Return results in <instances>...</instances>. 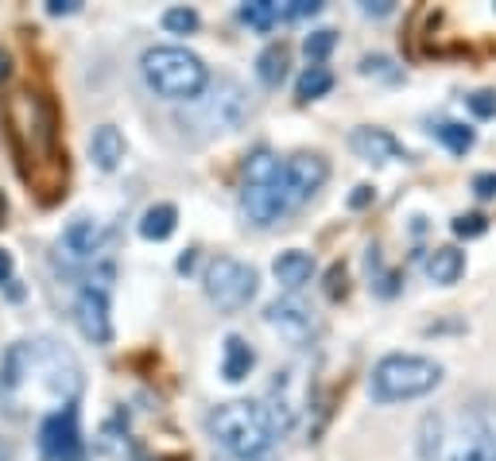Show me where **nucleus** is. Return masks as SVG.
Here are the masks:
<instances>
[{
	"instance_id": "obj_21",
	"label": "nucleus",
	"mask_w": 496,
	"mask_h": 461,
	"mask_svg": "<svg viewBox=\"0 0 496 461\" xmlns=\"http://www.w3.org/2000/svg\"><path fill=\"white\" fill-rule=\"evenodd\" d=\"M256 78L264 81V86H279V81L287 78V47L283 43L264 47L256 58Z\"/></svg>"
},
{
	"instance_id": "obj_2",
	"label": "nucleus",
	"mask_w": 496,
	"mask_h": 461,
	"mask_svg": "<svg viewBox=\"0 0 496 461\" xmlns=\"http://www.w3.org/2000/svg\"><path fill=\"white\" fill-rule=\"evenodd\" d=\"M140 74L159 98L171 101H194L210 86V70L194 51L186 47H151L140 58Z\"/></svg>"
},
{
	"instance_id": "obj_10",
	"label": "nucleus",
	"mask_w": 496,
	"mask_h": 461,
	"mask_svg": "<svg viewBox=\"0 0 496 461\" xmlns=\"http://www.w3.org/2000/svg\"><path fill=\"white\" fill-rule=\"evenodd\" d=\"M295 384H303V376H299V369H287V372H279L276 384L268 388V407H264V415H268V423H271V434L291 431L295 419H299V411H303V392H295Z\"/></svg>"
},
{
	"instance_id": "obj_1",
	"label": "nucleus",
	"mask_w": 496,
	"mask_h": 461,
	"mask_svg": "<svg viewBox=\"0 0 496 461\" xmlns=\"http://www.w3.org/2000/svg\"><path fill=\"white\" fill-rule=\"evenodd\" d=\"M241 209L252 226L268 229L279 218L295 214L291 186H287V167L271 151H256L244 163V191H241Z\"/></svg>"
},
{
	"instance_id": "obj_7",
	"label": "nucleus",
	"mask_w": 496,
	"mask_h": 461,
	"mask_svg": "<svg viewBox=\"0 0 496 461\" xmlns=\"http://www.w3.org/2000/svg\"><path fill=\"white\" fill-rule=\"evenodd\" d=\"M206 295H210V303L218 306V311H241V306L252 303V295H256V271L241 264V260H233V256H218V260H210V268H206Z\"/></svg>"
},
{
	"instance_id": "obj_37",
	"label": "nucleus",
	"mask_w": 496,
	"mask_h": 461,
	"mask_svg": "<svg viewBox=\"0 0 496 461\" xmlns=\"http://www.w3.org/2000/svg\"><path fill=\"white\" fill-rule=\"evenodd\" d=\"M4 74H8V55L0 51V78H4Z\"/></svg>"
},
{
	"instance_id": "obj_28",
	"label": "nucleus",
	"mask_w": 496,
	"mask_h": 461,
	"mask_svg": "<svg viewBox=\"0 0 496 461\" xmlns=\"http://www.w3.org/2000/svg\"><path fill=\"white\" fill-rule=\"evenodd\" d=\"M485 229H489V218H481V214H462V218H454V233L466 236V241H469V236H481Z\"/></svg>"
},
{
	"instance_id": "obj_13",
	"label": "nucleus",
	"mask_w": 496,
	"mask_h": 461,
	"mask_svg": "<svg viewBox=\"0 0 496 461\" xmlns=\"http://www.w3.org/2000/svg\"><path fill=\"white\" fill-rule=\"evenodd\" d=\"M105 244V229L93 218H74L58 236V252H63L70 264H81V260H93V252H101Z\"/></svg>"
},
{
	"instance_id": "obj_27",
	"label": "nucleus",
	"mask_w": 496,
	"mask_h": 461,
	"mask_svg": "<svg viewBox=\"0 0 496 461\" xmlns=\"http://www.w3.org/2000/svg\"><path fill=\"white\" fill-rule=\"evenodd\" d=\"M466 101H469V113L481 116V121L496 116V93H492V90H477L474 98H466Z\"/></svg>"
},
{
	"instance_id": "obj_22",
	"label": "nucleus",
	"mask_w": 496,
	"mask_h": 461,
	"mask_svg": "<svg viewBox=\"0 0 496 461\" xmlns=\"http://www.w3.org/2000/svg\"><path fill=\"white\" fill-rule=\"evenodd\" d=\"M334 90V74H329L326 66H306L299 81H295V93H299V101H314L322 98V93Z\"/></svg>"
},
{
	"instance_id": "obj_5",
	"label": "nucleus",
	"mask_w": 496,
	"mask_h": 461,
	"mask_svg": "<svg viewBox=\"0 0 496 461\" xmlns=\"http://www.w3.org/2000/svg\"><path fill=\"white\" fill-rule=\"evenodd\" d=\"M8 128L20 159L31 163H55V113L39 93L20 90L8 101Z\"/></svg>"
},
{
	"instance_id": "obj_26",
	"label": "nucleus",
	"mask_w": 496,
	"mask_h": 461,
	"mask_svg": "<svg viewBox=\"0 0 496 461\" xmlns=\"http://www.w3.org/2000/svg\"><path fill=\"white\" fill-rule=\"evenodd\" d=\"M163 28L175 35H191L198 28V12L194 8H167L163 12Z\"/></svg>"
},
{
	"instance_id": "obj_11",
	"label": "nucleus",
	"mask_w": 496,
	"mask_h": 461,
	"mask_svg": "<svg viewBox=\"0 0 496 461\" xmlns=\"http://www.w3.org/2000/svg\"><path fill=\"white\" fill-rule=\"evenodd\" d=\"M268 326L279 329L283 341L303 346V341L311 337V329H314V311L299 299V295H283V299H276L268 306Z\"/></svg>"
},
{
	"instance_id": "obj_36",
	"label": "nucleus",
	"mask_w": 496,
	"mask_h": 461,
	"mask_svg": "<svg viewBox=\"0 0 496 461\" xmlns=\"http://www.w3.org/2000/svg\"><path fill=\"white\" fill-rule=\"evenodd\" d=\"M194 268V252H186L183 260H179V271H191Z\"/></svg>"
},
{
	"instance_id": "obj_25",
	"label": "nucleus",
	"mask_w": 496,
	"mask_h": 461,
	"mask_svg": "<svg viewBox=\"0 0 496 461\" xmlns=\"http://www.w3.org/2000/svg\"><path fill=\"white\" fill-rule=\"evenodd\" d=\"M334 47H338V31H329V28H322V31H311V35H306V39H303V51H306V58H311L314 66L322 63V58H326L329 51H334Z\"/></svg>"
},
{
	"instance_id": "obj_14",
	"label": "nucleus",
	"mask_w": 496,
	"mask_h": 461,
	"mask_svg": "<svg viewBox=\"0 0 496 461\" xmlns=\"http://www.w3.org/2000/svg\"><path fill=\"white\" fill-rule=\"evenodd\" d=\"M206 109H210V128H214V132H229L244 116V90L237 81H221L214 90V98L206 101Z\"/></svg>"
},
{
	"instance_id": "obj_6",
	"label": "nucleus",
	"mask_w": 496,
	"mask_h": 461,
	"mask_svg": "<svg viewBox=\"0 0 496 461\" xmlns=\"http://www.w3.org/2000/svg\"><path fill=\"white\" fill-rule=\"evenodd\" d=\"M442 457L446 461H496V411H477V407L462 411L450 431L442 423Z\"/></svg>"
},
{
	"instance_id": "obj_3",
	"label": "nucleus",
	"mask_w": 496,
	"mask_h": 461,
	"mask_svg": "<svg viewBox=\"0 0 496 461\" xmlns=\"http://www.w3.org/2000/svg\"><path fill=\"white\" fill-rule=\"evenodd\" d=\"M442 384V364L431 357H415V353H388L376 361L369 376V392L376 404H404V399H419Z\"/></svg>"
},
{
	"instance_id": "obj_12",
	"label": "nucleus",
	"mask_w": 496,
	"mask_h": 461,
	"mask_svg": "<svg viewBox=\"0 0 496 461\" xmlns=\"http://www.w3.org/2000/svg\"><path fill=\"white\" fill-rule=\"evenodd\" d=\"M283 167H287V186H291V202L295 209H299L306 198H311L318 186L326 183V159L322 156H306V151H299V156H291V159H283Z\"/></svg>"
},
{
	"instance_id": "obj_4",
	"label": "nucleus",
	"mask_w": 496,
	"mask_h": 461,
	"mask_svg": "<svg viewBox=\"0 0 496 461\" xmlns=\"http://www.w3.org/2000/svg\"><path fill=\"white\" fill-rule=\"evenodd\" d=\"M210 431H214V439L241 461H260L268 454L271 439H276V434H271V423L264 415V407L244 404V399L221 404L214 415H210Z\"/></svg>"
},
{
	"instance_id": "obj_18",
	"label": "nucleus",
	"mask_w": 496,
	"mask_h": 461,
	"mask_svg": "<svg viewBox=\"0 0 496 461\" xmlns=\"http://www.w3.org/2000/svg\"><path fill=\"white\" fill-rule=\"evenodd\" d=\"M252 364H256L252 346H248L244 337L229 334V337H226V357H221V376H226L229 384H241L244 376L252 372Z\"/></svg>"
},
{
	"instance_id": "obj_20",
	"label": "nucleus",
	"mask_w": 496,
	"mask_h": 461,
	"mask_svg": "<svg viewBox=\"0 0 496 461\" xmlns=\"http://www.w3.org/2000/svg\"><path fill=\"white\" fill-rule=\"evenodd\" d=\"M175 226H179V209L171 202H159L140 218V236H144V241H167L175 233Z\"/></svg>"
},
{
	"instance_id": "obj_31",
	"label": "nucleus",
	"mask_w": 496,
	"mask_h": 461,
	"mask_svg": "<svg viewBox=\"0 0 496 461\" xmlns=\"http://www.w3.org/2000/svg\"><path fill=\"white\" fill-rule=\"evenodd\" d=\"M388 66H392V63H388L384 55H369V58H364V63H361V74H384V78H396Z\"/></svg>"
},
{
	"instance_id": "obj_23",
	"label": "nucleus",
	"mask_w": 496,
	"mask_h": 461,
	"mask_svg": "<svg viewBox=\"0 0 496 461\" xmlns=\"http://www.w3.org/2000/svg\"><path fill=\"white\" fill-rule=\"evenodd\" d=\"M241 20L256 31H271V23L279 20V4L276 0H248V4L241 8Z\"/></svg>"
},
{
	"instance_id": "obj_17",
	"label": "nucleus",
	"mask_w": 496,
	"mask_h": 461,
	"mask_svg": "<svg viewBox=\"0 0 496 461\" xmlns=\"http://www.w3.org/2000/svg\"><path fill=\"white\" fill-rule=\"evenodd\" d=\"M90 156H93V163H98L101 171H116V167H121V159H124V136H121V128L101 124L98 132H93V140H90Z\"/></svg>"
},
{
	"instance_id": "obj_38",
	"label": "nucleus",
	"mask_w": 496,
	"mask_h": 461,
	"mask_svg": "<svg viewBox=\"0 0 496 461\" xmlns=\"http://www.w3.org/2000/svg\"><path fill=\"white\" fill-rule=\"evenodd\" d=\"M0 461H8V446L4 442H0Z\"/></svg>"
},
{
	"instance_id": "obj_34",
	"label": "nucleus",
	"mask_w": 496,
	"mask_h": 461,
	"mask_svg": "<svg viewBox=\"0 0 496 461\" xmlns=\"http://www.w3.org/2000/svg\"><path fill=\"white\" fill-rule=\"evenodd\" d=\"M364 16H388L392 12V0H369V4H361Z\"/></svg>"
},
{
	"instance_id": "obj_29",
	"label": "nucleus",
	"mask_w": 496,
	"mask_h": 461,
	"mask_svg": "<svg viewBox=\"0 0 496 461\" xmlns=\"http://www.w3.org/2000/svg\"><path fill=\"white\" fill-rule=\"evenodd\" d=\"M318 12H322L318 0H291L287 8H279V16L283 20H306V16H318Z\"/></svg>"
},
{
	"instance_id": "obj_8",
	"label": "nucleus",
	"mask_w": 496,
	"mask_h": 461,
	"mask_svg": "<svg viewBox=\"0 0 496 461\" xmlns=\"http://www.w3.org/2000/svg\"><path fill=\"white\" fill-rule=\"evenodd\" d=\"M109 276H113V271L105 268L101 276H98V283L90 279V287H81L78 303H74L78 329L93 341V346H109V337H113V322H109Z\"/></svg>"
},
{
	"instance_id": "obj_35",
	"label": "nucleus",
	"mask_w": 496,
	"mask_h": 461,
	"mask_svg": "<svg viewBox=\"0 0 496 461\" xmlns=\"http://www.w3.org/2000/svg\"><path fill=\"white\" fill-rule=\"evenodd\" d=\"M12 268H16V264H12V252H4V248H0V283L12 279Z\"/></svg>"
},
{
	"instance_id": "obj_30",
	"label": "nucleus",
	"mask_w": 496,
	"mask_h": 461,
	"mask_svg": "<svg viewBox=\"0 0 496 461\" xmlns=\"http://www.w3.org/2000/svg\"><path fill=\"white\" fill-rule=\"evenodd\" d=\"M474 194H477V198H496V171L474 175Z\"/></svg>"
},
{
	"instance_id": "obj_19",
	"label": "nucleus",
	"mask_w": 496,
	"mask_h": 461,
	"mask_svg": "<svg viewBox=\"0 0 496 461\" xmlns=\"http://www.w3.org/2000/svg\"><path fill=\"white\" fill-rule=\"evenodd\" d=\"M427 276L434 279V283H442V287H450V283H458L462 279V271H466V256L458 252V248H434V252L427 256Z\"/></svg>"
},
{
	"instance_id": "obj_24",
	"label": "nucleus",
	"mask_w": 496,
	"mask_h": 461,
	"mask_svg": "<svg viewBox=\"0 0 496 461\" xmlns=\"http://www.w3.org/2000/svg\"><path fill=\"white\" fill-rule=\"evenodd\" d=\"M434 136L442 140L446 148L454 151V156H466L469 148L477 144V136H474V128H466V124H454V121H446V124H439L434 128Z\"/></svg>"
},
{
	"instance_id": "obj_15",
	"label": "nucleus",
	"mask_w": 496,
	"mask_h": 461,
	"mask_svg": "<svg viewBox=\"0 0 496 461\" xmlns=\"http://www.w3.org/2000/svg\"><path fill=\"white\" fill-rule=\"evenodd\" d=\"M349 148L357 151L361 159L369 163H392V159H404V144L384 132V128H357V132L349 136Z\"/></svg>"
},
{
	"instance_id": "obj_16",
	"label": "nucleus",
	"mask_w": 496,
	"mask_h": 461,
	"mask_svg": "<svg viewBox=\"0 0 496 461\" xmlns=\"http://www.w3.org/2000/svg\"><path fill=\"white\" fill-rule=\"evenodd\" d=\"M271 271H276L279 287H287L295 295V291L303 287V283H311V276H314V256L311 252H299V248H291V252H279L276 256Z\"/></svg>"
},
{
	"instance_id": "obj_32",
	"label": "nucleus",
	"mask_w": 496,
	"mask_h": 461,
	"mask_svg": "<svg viewBox=\"0 0 496 461\" xmlns=\"http://www.w3.org/2000/svg\"><path fill=\"white\" fill-rule=\"evenodd\" d=\"M78 8V0H47V16H74Z\"/></svg>"
},
{
	"instance_id": "obj_33",
	"label": "nucleus",
	"mask_w": 496,
	"mask_h": 461,
	"mask_svg": "<svg viewBox=\"0 0 496 461\" xmlns=\"http://www.w3.org/2000/svg\"><path fill=\"white\" fill-rule=\"evenodd\" d=\"M372 194H376V191H372V186H357V191H353V194H349V206H353V209L369 206V202H372Z\"/></svg>"
},
{
	"instance_id": "obj_9",
	"label": "nucleus",
	"mask_w": 496,
	"mask_h": 461,
	"mask_svg": "<svg viewBox=\"0 0 496 461\" xmlns=\"http://www.w3.org/2000/svg\"><path fill=\"white\" fill-rule=\"evenodd\" d=\"M39 454H43V461H78L81 457V431H78L74 404L58 407V411H51V415L43 419Z\"/></svg>"
}]
</instances>
